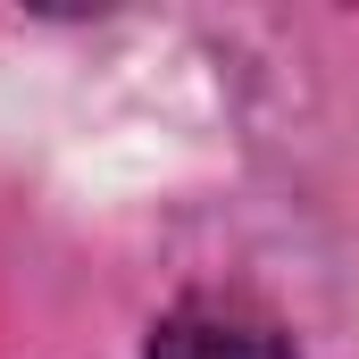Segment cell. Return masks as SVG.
<instances>
[{
  "instance_id": "6da1fadb",
  "label": "cell",
  "mask_w": 359,
  "mask_h": 359,
  "mask_svg": "<svg viewBox=\"0 0 359 359\" xmlns=\"http://www.w3.org/2000/svg\"><path fill=\"white\" fill-rule=\"evenodd\" d=\"M151 359H292V351L243 301H184L176 318L151 334Z\"/></svg>"
}]
</instances>
